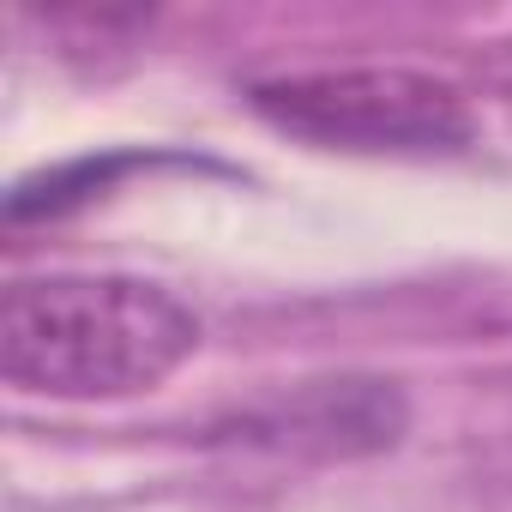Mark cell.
Returning <instances> with one entry per match:
<instances>
[{
  "mask_svg": "<svg viewBox=\"0 0 512 512\" xmlns=\"http://www.w3.org/2000/svg\"><path fill=\"white\" fill-rule=\"evenodd\" d=\"M199 350L181 296L121 272L19 278L0 296V374L37 398H133Z\"/></svg>",
  "mask_w": 512,
  "mask_h": 512,
  "instance_id": "obj_1",
  "label": "cell"
},
{
  "mask_svg": "<svg viewBox=\"0 0 512 512\" xmlns=\"http://www.w3.org/2000/svg\"><path fill=\"white\" fill-rule=\"evenodd\" d=\"M253 115L326 151L440 157L476 139V115L458 85L416 67H320L284 73L247 91Z\"/></svg>",
  "mask_w": 512,
  "mask_h": 512,
  "instance_id": "obj_2",
  "label": "cell"
},
{
  "mask_svg": "<svg viewBox=\"0 0 512 512\" xmlns=\"http://www.w3.org/2000/svg\"><path fill=\"white\" fill-rule=\"evenodd\" d=\"M404 428V398L392 380H326L296 392L290 404L253 416V440H278V446H308V452H380Z\"/></svg>",
  "mask_w": 512,
  "mask_h": 512,
  "instance_id": "obj_3",
  "label": "cell"
}]
</instances>
